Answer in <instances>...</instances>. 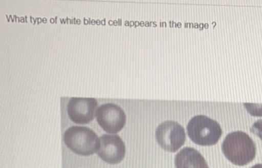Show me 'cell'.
<instances>
[{
  "mask_svg": "<svg viewBox=\"0 0 262 168\" xmlns=\"http://www.w3.org/2000/svg\"><path fill=\"white\" fill-rule=\"evenodd\" d=\"M222 153L236 166H246L255 159L256 146L247 133L236 131L229 133L222 145Z\"/></svg>",
  "mask_w": 262,
  "mask_h": 168,
  "instance_id": "cell-1",
  "label": "cell"
},
{
  "mask_svg": "<svg viewBox=\"0 0 262 168\" xmlns=\"http://www.w3.org/2000/svg\"><path fill=\"white\" fill-rule=\"evenodd\" d=\"M63 142L73 153L84 157L98 153L100 149V137L87 127L69 128L65 132Z\"/></svg>",
  "mask_w": 262,
  "mask_h": 168,
  "instance_id": "cell-2",
  "label": "cell"
},
{
  "mask_svg": "<svg viewBox=\"0 0 262 168\" xmlns=\"http://www.w3.org/2000/svg\"><path fill=\"white\" fill-rule=\"evenodd\" d=\"M187 130L190 139L199 146H213L222 135L220 124L205 115L192 117L187 124Z\"/></svg>",
  "mask_w": 262,
  "mask_h": 168,
  "instance_id": "cell-3",
  "label": "cell"
},
{
  "mask_svg": "<svg viewBox=\"0 0 262 168\" xmlns=\"http://www.w3.org/2000/svg\"><path fill=\"white\" fill-rule=\"evenodd\" d=\"M156 140L163 150L175 153L186 142V133L183 127L174 121L161 123L156 130Z\"/></svg>",
  "mask_w": 262,
  "mask_h": 168,
  "instance_id": "cell-4",
  "label": "cell"
},
{
  "mask_svg": "<svg viewBox=\"0 0 262 168\" xmlns=\"http://www.w3.org/2000/svg\"><path fill=\"white\" fill-rule=\"evenodd\" d=\"M96 117L99 126L110 134L121 132L127 121L124 111L115 103L102 104L97 110Z\"/></svg>",
  "mask_w": 262,
  "mask_h": 168,
  "instance_id": "cell-5",
  "label": "cell"
},
{
  "mask_svg": "<svg viewBox=\"0 0 262 168\" xmlns=\"http://www.w3.org/2000/svg\"><path fill=\"white\" fill-rule=\"evenodd\" d=\"M98 101L93 97H72L68 103V114L77 124H88L94 119Z\"/></svg>",
  "mask_w": 262,
  "mask_h": 168,
  "instance_id": "cell-6",
  "label": "cell"
},
{
  "mask_svg": "<svg viewBox=\"0 0 262 168\" xmlns=\"http://www.w3.org/2000/svg\"><path fill=\"white\" fill-rule=\"evenodd\" d=\"M98 154L107 163H120L126 155V146L119 136L104 134L100 137V149Z\"/></svg>",
  "mask_w": 262,
  "mask_h": 168,
  "instance_id": "cell-7",
  "label": "cell"
},
{
  "mask_svg": "<svg viewBox=\"0 0 262 168\" xmlns=\"http://www.w3.org/2000/svg\"><path fill=\"white\" fill-rule=\"evenodd\" d=\"M176 168H209L206 160L192 148L182 149L175 157Z\"/></svg>",
  "mask_w": 262,
  "mask_h": 168,
  "instance_id": "cell-8",
  "label": "cell"
},
{
  "mask_svg": "<svg viewBox=\"0 0 262 168\" xmlns=\"http://www.w3.org/2000/svg\"><path fill=\"white\" fill-rule=\"evenodd\" d=\"M244 106L251 115L262 117V103H244Z\"/></svg>",
  "mask_w": 262,
  "mask_h": 168,
  "instance_id": "cell-9",
  "label": "cell"
},
{
  "mask_svg": "<svg viewBox=\"0 0 262 168\" xmlns=\"http://www.w3.org/2000/svg\"><path fill=\"white\" fill-rule=\"evenodd\" d=\"M250 130L251 133H254L255 136L260 137V139L262 140V119L258 120L256 122H254Z\"/></svg>",
  "mask_w": 262,
  "mask_h": 168,
  "instance_id": "cell-10",
  "label": "cell"
},
{
  "mask_svg": "<svg viewBox=\"0 0 262 168\" xmlns=\"http://www.w3.org/2000/svg\"><path fill=\"white\" fill-rule=\"evenodd\" d=\"M251 168H262V164H256V165Z\"/></svg>",
  "mask_w": 262,
  "mask_h": 168,
  "instance_id": "cell-11",
  "label": "cell"
}]
</instances>
